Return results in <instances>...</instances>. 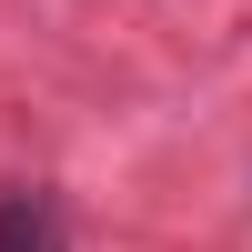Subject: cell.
<instances>
[{
	"mask_svg": "<svg viewBox=\"0 0 252 252\" xmlns=\"http://www.w3.org/2000/svg\"><path fill=\"white\" fill-rule=\"evenodd\" d=\"M0 252H71V222H61V202L40 182L0 192Z\"/></svg>",
	"mask_w": 252,
	"mask_h": 252,
	"instance_id": "6da1fadb",
	"label": "cell"
}]
</instances>
